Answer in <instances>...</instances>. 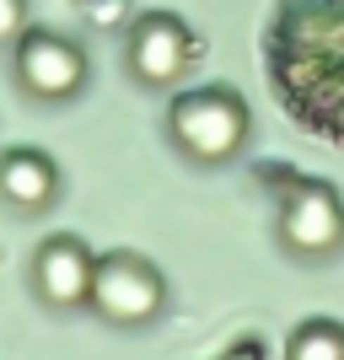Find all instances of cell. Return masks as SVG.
<instances>
[{
	"label": "cell",
	"mask_w": 344,
	"mask_h": 360,
	"mask_svg": "<svg viewBox=\"0 0 344 360\" xmlns=\"http://www.w3.org/2000/svg\"><path fill=\"white\" fill-rule=\"evenodd\" d=\"M27 32V0H0V44H16Z\"/></svg>",
	"instance_id": "30bf717a"
},
{
	"label": "cell",
	"mask_w": 344,
	"mask_h": 360,
	"mask_svg": "<svg viewBox=\"0 0 344 360\" xmlns=\"http://www.w3.org/2000/svg\"><path fill=\"white\" fill-rule=\"evenodd\" d=\"M16 81L32 103H75L91 81L87 49L54 27H27L16 38Z\"/></svg>",
	"instance_id": "5b68a950"
},
{
	"label": "cell",
	"mask_w": 344,
	"mask_h": 360,
	"mask_svg": "<svg viewBox=\"0 0 344 360\" xmlns=\"http://www.w3.org/2000/svg\"><path fill=\"white\" fill-rule=\"evenodd\" d=\"M91 312L113 323V328H151L162 323L167 312V274L151 264L146 253H129V248H113V253H97V269H91Z\"/></svg>",
	"instance_id": "3957f363"
},
{
	"label": "cell",
	"mask_w": 344,
	"mask_h": 360,
	"mask_svg": "<svg viewBox=\"0 0 344 360\" xmlns=\"http://www.w3.org/2000/svg\"><path fill=\"white\" fill-rule=\"evenodd\" d=\"M91 269H97V253H91L81 237L70 231H54V237L38 242V253L27 264V280H32V296L54 307V312H75L91 301Z\"/></svg>",
	"instance_id": "52a82bcc"
},
{
	"label": "cell",
	"mask_w": 344,
	"mask_h": 360,
	"mask_svg": "<svg viewBox=\"0 0 344 360\" xmlns=\"http://www.w3.org/2000/svg\"><path fill=\"white\" fill-rule=\"evenodd\" d=\"M60 162L38 146H11L0 150V199L11 205L16 215H49L60 205Z\"/></svg>",
	"instance_id": "ba28073f"
},
{
	"label": "cell",
	"mask_w": 344,
	"mask_h": 360,
	"mask_svg": "<svg viewBox=\"0 0 344 360\" xmlns=\"http://www.w3.org/2000/svg\"><path fill=\"white\" fill-rule=\"evenodd\" d=\"M285 360H344V323L333 317H307L285 339Z\"/></svg>",
	"instance_id": "9c48e42d"
},
{
	"label": "cell",
	"mask_w": 344,
	"mask_h": 360,
	"mask_svg": "<svg viewBox=\"0 0 344 360\" xmlns=\"http://www.w3.org/2000/svg\"><path fill=\"white\" fill-rule=\"evenodd\" d=\"M124 65H129V75L140 86H156V91L178 86L183 75L194 70V32H189V22L172 11H146L129 27Z\"/></svg>",
	"instance_id": "8992f818"
},
{
	"label": "cell",
	"mask_w": 344,
	"mask_h": 360,
	"mask_svg": "<svg viewBox=\"0 0 344 360\" xmlns=\"http://www.w3.org/2000/svg\"><path fill=\"white\" fill-rule=\"evenodd\" d=\"M280 183V242L291 258L323 264L344 248V199L333 183L301 178V172H274Z\"/></svg>",
	"instance_id": "277c9868"
},
{
	"label": "cell",
	"mask_w": 344,
	"mask_h": 360,
	"mask_svg": "<svg viewBox=\"0 0 344 360\" xmlns=\"http://www.w3.org/2000/svg\"><path fill=\"white\" fill-rule=\"evenodd\" d=\"M167 135L172 146L199 167H226L237 162L248 135H253V113L231 86H189L167 108Z\"/></svg>",
	"instance_id": "7a4b0ae2"
},
{
	"label": "cell",
	"mask_w": 344,
	"mask_h": 360,
	"mask_svg": "<svg viewBox=\"0 0 344 360\" xmlns=\"http://www.w3.org/2000/svg\"><path fill=\"white\" fill-rule=\"evenodd\" d=\"M280 108L317 140L344 146V0H280L264 32Z\"/></svg>",
	"instance_id": "6da1fadb"
}]
</instances>
